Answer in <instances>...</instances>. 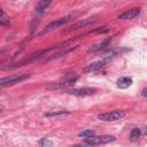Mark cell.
Here are the masks:
<instances>
[{"instance_id":"6da1fadb","label":"cell","mask_w":147,"mask_h":147,"mask_svg":"<svg viewBox=\"0 0 147 147\" xmlns=\"http://www.w3.org/2000/svg\"><path fill=\"white\" fill-rule=\"evenodd\" d=\"M77 15H79V13H74V14L67 15V16H64V17H61L60 20H56V21L49 23V24H48V25L40 32V34H45V33H48V32H52V31L56 30L57 28H61L62 25H64L65 23H68L69 21H71L72 18H75Z\"/></svg>"},{"instance_id":"9a60e30c","label":"cell","mask_w":147,"mask_h":147,"mask_svg":"<svg viewBox=\"0 0 147 147\" xmlns=\"http://www.w3.org/2000/svg\"><path fill=\"white\" fill-rule=\"evenodd\" d=\"M0 24L2 26H9L10 25V21H9V16L5 13V10H1V18H0Z\"/></svg>"},{"instance_id":"5b68a950","label":"cell","mask_w":147,"mask_h":147,"mask_svg":"<svg viewBox=\"0 0 147 147\" xmlns=\"http://www.w3.org/2000/svg\"><path fill=\"white\" fill-rule=\"evenodd\" d=\"M78 79V76L77 75H68L65 77H63V79L57 83V84H52L49 86V88H63V87H67V86H71L76 83V80Z\"/></svg>"},{"instance_id":"30bf717a","label":"cell","mask_w":147,"mask_h":147,"mask_svg":"<svg viewBox=\"0 0 147 147\" xmlns=\"http://www.w3.org/2000/svg\"><path fill=\"white\" fill-rule=\"evenodd\" d=\"M139 14H140V9H139V8H132V9L126 10L125 13L121 14V15L118 16V18H121V20H133V18H136Z\"/></svg>"},{"instance_id":"52a82bcc","label":"cell","mask_w":147,"mask_h":147,"mask_svg":"<svg viewBox=\"0 0 147 147\" xmlns=\"http://www.w3.org/2000/svg\"><path fill=\"white\" fill-rule=\"evenodd\" d=\"M96 20H98L96 17H88V18H83V20L78 21L77 23L72 24L71 26H69L68 29H65L63 32H71V31L78 30V29H80V28H84V26H86V25H88V24H91V23L95 22Z\"/></svg>"},{"instance_id":"ac0fdd59","label":"cell","mask_w":147,"mask_h":147,"mask_svg":"<svg viewBox=\"0 0 147 147\" xmlns=\"http://www.w3.org/2000/svg\"><path fill=\"white\" fill-rule=\"evenodd\" d=\"M108 31H109V28L108 26H102V28H99V29L93 30L92 32H95V33H106Z\"/></svg>"},{"instance_id":"8992f818","label":"cell","mask_w":147,"mask_h":147,"mask_svg":"<svg viewBox=\"0 0 147 147\" xmlns=\"http://www.w3.org/2000/svg\"><path fill=\"white\" fill-rule=\"evenodd\" d=\"M96 92V88L94 87H78V88H72V90H67L65 93L77 95V96H86V95H92Z\"/></svg>"},{"instance_id":"e0dca14e","label":"cell","mask_w":147,"mask_h":147,"mask_svg":"<svg viewBox=\"0 0 147 147\" xmlns=\"http://www.w3.org/2000/svg\"><path fill=\"white\" fill-rule=\"evenodd\" d=\"M94 134H95V132L93 130H83L82 132L78 133V137L79 138H88V137H92Z\"/></svg>"},{"instance_id":"d6986e66","label":"cell","mask_w":147,"mask_h":147,"mask_svg":"<svg viewBox=\"0 0 147 147\" xmlns=\"http://www.w3.org/2000/svg\"><path fill=\"white\" fill-rule=\"evenodd\" d=\"M39 144H40L41 146H53V142H52L51 140L46 139V138H42V139L39 141Z\"/></svg>"},{"instance_id":"2e32d148","label":"cell","mask_w":147,"mask_h":147,"mask_svg":"<svg viewBox=\"0 0 147 147\" xmlns=\"http://www.w3.org/2000/svg\"><path fill=\"white\" fill-rule=\"evenodd\" d=\"M70 113L67 110H57V111H51V113H46L44 116L45 117H53V116H61V115H69Z\"/></svg>"},{"instance_id":"4fadbf2b","label":"cell","mask_w":147,"mask_h":147,"mask_svg":"<svg viewBox=\"0 0 147 147\" xmlns=\"http://www.w3.org/2000/svg\"><path fill=\"white\" fill-rule=\"evenodd\" d=\"M118 52H119L118 49H109V51L105 52V53L102 54V59H103V61H106V62L110 61V59H113L115 55H117Z\"/></svg>"},{"instance_id":"44dd1931","label":"cell","mask_w":147,"mask_h":147,"mask_svg":"<svg viewBox=\"0 0 147 147\" xmlns=\"http://www.w3.org/2000/svg\"><path fill=\"white\" fill-rule=\"evenodd\" d=\"M141 133L142 134H147V126H145V127L141 129Z\"/></svg>"},{"instance_id":"5bb4252c","label":"cell","mask_w":147,"mask_h":147,"mask_svg":"<svg viewBox=\"0 0 147 147\" xmlns=\"http://www.w3.org/2000/svg\"><path fill=\"white\" fill-rule=\"evenodd\" d=\"M140 134H141V129H139V127H134V129H132L131 132H130V140H131V141H136V140H138L139 137H140Z\"/></svg>"},{"instance_id":"ba28073f","label":"cell","mask_w":147,"mask_h":147,"mask_svg":"<svg viewBox=\"0 0 147 147\" xmlns=\"http://www.w3.org/2000/svg\"><path fill=\"white\" fill-rule=\"evenodd\" d=\"M111 40H113V38H111V37L106 38V39H103L102 41H100V42L94 44L93 46H91V47L87 49V52H88V53H95V52H99V51H101V49L106 48L107 46H109V45H110V42H111Z\"/></svg>"},{"instance_id":"ffe728a7","label":"cell","mask_w":147,"mask_h":147,"mask_svg":"<svg viewBox=\"0 0 147 147\" xmlns=\"http://www.w3.org/2000/svg\"><path fill=\"white\" fill-rule=\"evenodd\" d=\"M141 94L145 96V98H147V87H145L144 90H142V92H141Z\"/></svg>"},{"instance_id":"7a4b0ae2","label":"cell","mask_w":147,"mask_h":147,"mask_svg":"<svg viewBox=\"0 0 147 147\" xmlns=\"http://www.w3.org/2000/svg\"><path fill=\"white\" fill-rule=\"evenodd\" d=\"M113 141H115L114 136H92V137L85 138V141L83 144L87 146H95V145H102V144H108Z\"/></svg>"},{"instance_id":"3957f363","label":"cell","mask_w":147,"mask_h":147,"mask_svg":"<svg viewBox=\"0 0 147 147\" xmlns=\"http://www.w3.org/2000/svg\"><path fill=\"white\" fill-rule=\"evenodd\" d=\"M30 77L29 74H21V75H15V76H9L0 79V87H7L10 85H15L17 83H21Z\"/></svg>"},{"instance_id":"8fae6325","label":"cell","mask_w":147,"mask_h":147,"mask_svg":"<svg viewBox=\"0 0 147 147\" xmlns=\"http://www.w3.org/2000/svg\"><path fill=\"white\" fill-rule=\"evenodd\" d=\"M132 78L131 77H119L118 79H117V82H116V85H117V87H119V88H127L129 86H131L132 85Z\"/></svg>"},{"instance_id":"9c48e42d","label":"cell","mask_w":147,"mask_h":147,"mask_svg":"<svg viewBox=\"0 0 147 147\" xmlns=\"http://www.w3.org/2000/svg\"><path fill=\"white\" fill-rule=\"evenodd\" d=\"M106 61H98V62H93V63H90L87 64L86 67L83 68V72H92V71H98V70H101L105 65H106Z\"/></svg>"},{"instance_id":"277c9868","label":"cell","mask_w":147,"mask_h":147,"mask_svg":"<svg viewBox=\"0 0 147 147\" xmlns=\"http://www.w3.org/2000/svg\"><path fill=\"white\" fill-rule=\"evenodd\" d=\"M125 116V111L124 110H114L110 113H103V114H99L98 118L101 121H106V122H114V121H118L121 118H123Z\"/></svg>"},{"instance_id":"7c38bea8","label":"cell","mask_w":147,"mask_h":147,"mask_svg":"<svg viewBox=\"0 0 147 147\" xmlns=\"http://www.w3.org/2000/svg\"><path fill=\"white\" fill-rule=\"evenodd\" d=\"M52 0H39V2L36 6V13L37 14H44L46 11V9L48 8V6L51 5Z\"/></svg>"}]
</instances>
